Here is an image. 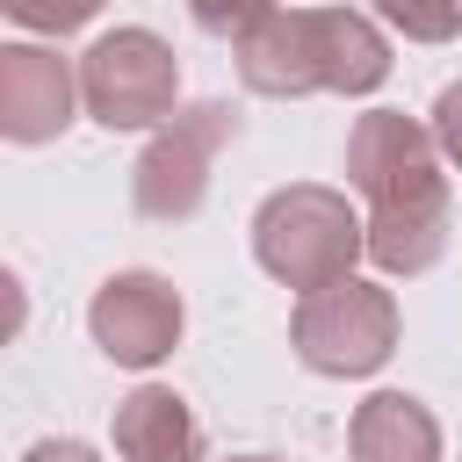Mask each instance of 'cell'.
<instances>
[{
  "instance_id": "cell-4",
  "label": "cell",
  "mask_w": 462,
  "mask_h": 462,
  "mask_svg": "<svg viewBox=\"0 0 462 462\" xmlns=\"http://www.w3.org/2000/svg\"><path fill=\"white\" fill-rule=\"evenodd\" d=\"M79 101L101 130H159L180 116V58L152 29H108L79 58Z\"/></svg>"
},
{
  "instance_id": "cell-12",
  "label": "cell",
  "mask_w": 462,
  "mask_h": 462,
  "mask_svg": "<svg viewBox=\"0 0 462 462\" xmlns=\"http://www.w3.org/2000/svg\"><path fill=\"white\" fill-rule=\"evenodd\" d=\"M0 7H7V22L36 29V36H72V29H87L108 0H0Z\"/></svg>"
},
{
  "instance_id": "cell-1",
  "label": "cell",
  "mask_w": 462,
  "mask_h": 462,
  "mask_svg": "<svg viewBox=\"0 0 462 462\" xmlns=\"http://www.w3.org/2000/svg\"><path fill=\"white\" fill-rule=\"evenodd\" d=\"M433 123L404 108H368L346 130V180L368 202V260L383 274H426L448 253V173Z\"/></svg>"
},
{
  "instance_id": "cell-9",
  "label": "cell",
  "mask_w": 462,
  "mask_h": 462,
  "mask_svg": "<svg viewBox=\"0 0 462 462\" xmlns=\"http://www.w3.org/2000/svg\"><path fill=\"white\" fill-rule=\"evenodd\" d=\"M116 455H123V462H202L209 440H202V419L188 411L180 390L137 383V390L116 404Z\"/></svg>"
},
{
  "instance_id": "cell-2",
  "label": "cell",
  "mask_w": 462,
  "mask_h": 462,
  "mask_svg": "<svg viewBox=\"0 0 462 462\" xmlns=\"http://www.w3.org/2000/svg\"><path fill=\"white\" fill-rule=\"evenodd\" d=\"M238 79L267 101L296 94H375L390 79V36L361 7H274L231 43Z\"/></svg>"
},
{
  "instance_id": "cell-6",
  "label": "cell",
  "mask_w": 462,
  "mask_h": 462,
  "mask_svg": "<svg viewBox=\"0 0 462 462\" xmlns=\"http://www.w3.org/2000/svg\"><path fill=\"white\" fill-rule=\"evenodd\" d=\"M238 137V108L231 101H195L173 123L152 130V144L137 152L130 173V202L144 224H188L209 202V159Z\"/></svg>"
},
{
  "instance_id": "cell-13",
  "label": "cell",
  "mask_w": 462,
  "mask_h": 462,
  "mask_svg": "<svg viewBox=\"0 0 462 462\" xmlns=\"http://www.w3.org/2000/svg\"><path fill=\"white\" fill-rule=\"evenodd\" d=\"M282 0H188V14H195V29L202 36H224V43H238V36H253L267 14H274Z\"/></svg>"
},
{
  "instance_id": "cell-8",
  "label": "cell",
  "mask_w": 462,
  "mask_h": 462,
  "mask_svg": "<svg viewBox=\"0 0 462 462\" xmlns=\"http://www.w3.org/2000/svg\"><path fill=\"white\" fill-rule=\"evenodd\" d=\"M79 101V72L43 43H0V137L7 144H51L65 137Z\"/></svg>"
},
{
  "instance_id": "cell-3",
  "label": "cell",
  "mask_w": 462,
  "mask_h": 462,
  "mask_svg": "<svg viewBox=\"0 0 462 462\" xmlns=\"http://www.w3.org/2000/svg\"><path fill=\"white\" fill-rule=\"evenodd\" d=\"M361 253H368V224L325 180H289L253 209V260L296 296L346 282Z\"/></svg>"
},
{
  "instance_id": "cell-15",
  "label": "cell",
  "mask_w": 462,
  "mask_h": 462,
  "mask_svg": "<svg viewBox=\"0 0 462 462\" xmlns=\"http://www.w3.org/2000/svg\"><path fill=\"white\" fill-rule=\"evenodd\" d=\"M22 462H101V455H94L87 440H36Z\"/></svg>"
},
{
  "instance_id": "cell-7",
  "label": "cell",
  "mask_w": 462,
  "mask_h": 462,
  "mask_svg": "<svg viewBox=\"0 0 462 462\" xmlns=\"http://www.w3.org/2000/svg\"><path fill=\"white\" fill-rule=\"evenodd\" d=\"M180 325H188L180 289H173L166 274H152V267L108 274V282L94 289V303H87V332H94V346H101L116 368H159V361L180 346Z\"/></svg>"
},
{
  "instance_id": "cell-16",
  "label": "cell",
  "mask_w": 462,
  "mask_h": 462,
  "mask_svg": "<svg viewBox=\"0 0 462 462\" xmlns=\"http://www.w3.org/2000/svg\"><path fill=\"white\" fill-rule=\"evenodd\" d=\"M231 462H274V455H231Z\"/></svg>"
},
{
  "instance_id": "cell-11",
  "label": "cell",
  "mask_w": 462,
  "mask_h": 462,
  "mask_svg": "<svg viewBox=\"0 0 462 462\" xmlns=\"http://www.w3.org/2000/svg\"><path fill=\"white\" fill-rule=\"evenodd\" d=\"M375 22H390L404 43H448L462 29V0H368Z\"/></svg>"
},
{
  "instance_id": "cell-10",
  "label": "cell",
  "mask_w": 462,
  "mask_h": 462,
  "mask_svg": "<svg viewBox=\"0 0 462 462\" xmlns=\"http://www.w3.org/2000/svg\"><path fill=\"white\" fill-rule=\"evenodd\" d=\"M346 455L354 462H440V419L404 390H375L346 419Z\"/></svg>"
},
{
  "instance_id": "cell-5",
  "label": "cell",
  "mask_w": 462,
  "mask_h": 462,
  "mask_svg": "<svg viewBox=\"0 0 462 462\" xmlns=\"http://www.w3.org/2000/svg\"><path fill=\"white\" fill-rule=\"evenodd\" d=\"M289 339H296V361L310 375H375L390 354H397V296L383 282H332V289H310L289 318Z\"/></svg>"
},
{
  "instance_id": "cell-14",
  "label": "cell",
  "mask_w": 462,
  "mask_h": 462,
  "mask_svg": "<svg viewBox=\"0 0 462 462\" xmlns=\"http://www.w3.org/2000/svg\"><path fill=\"white\" fill-rule=\"evenodd\" d=\"M433 137H440L448 166H462V79L440 87V101H433Z\"/></svg>"
}]
</instances>
